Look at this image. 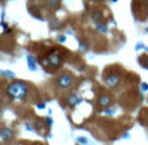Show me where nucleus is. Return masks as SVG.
I'll return each mask as SVG.
<instances>
[{
  "label": "nucleus",
  "instance_id": "nucleus-17",
  "mask_svg": "<svg viewBox=\"0 0 148 145\" xmlns=\"http://www.w3.org/2000/svg\"><path fill=\"white\" fill-rule=\"evenodd\" d=\"M59 42H65V36H60V38H59Z\"/></svg>",
  "mask_w": 148,
  "mask_h": 145
},
{
  "label": "nucleus",
  "instance_id": "nucleus-1",
  "mask_svg": "<svg viewBox=\"0 0 148 145\" xmlns=\"http://www.w3.org/2000/svg\"><path fill=\"white\" fill-rule=\"evenodd\" d=\"M7 92L13 99L22 100L27 95V86L25 83H22V82H16V83H12L8 86Z\"/></svg>",
  "mask_w": 148,
  "mask_h": 145
},
{
  "label": "nucleus",
  "instance_id": "nucleus-3",
  "mask_svg": "<svg viewBox=\"0 0 148 145\" xmlns=\"http://www.w3.org/2000/svg\"><path fill=\"white\" fill-rule=\"evenodd\" d=\"M120 80H121L120 75H117V74H112V75L107 76L104 82H105V84H107V87L112 88V87H116V86H117V84L120 83Z\"/></svg>",
  "mask_w": 148,
  "mask_h": 145
},
{
  "label": "nucleus",
  "instance_id": "nucleus-14",
  "mask_svg": "<svg viewBox=\"0 0 148 145\" xmlns=\"http://www.w3.org/2000/svg\"><path fill=\"white\" fill-rule=\"evenodd\" d=\"M38 108L39 109H44V108H46V104H44V102H40V104L38 105Z\"/></svg>",
  "mask_w": 148,
  "mask_h": 145
},
{
  "label": "nucleus",
  "instance_id": "nucleus-11",
  "mask_svg": "<svg viewBox=\"0 0 148 145\" xmlns=\"http://www.w3.org/2000/svg\"><path fill=\"white\" fill-rule=\"evenodd\" d=\"M96 30H99V31H103V33H105V31H108V29H107V26H104V25H97L96 26Z\"/></svg>",
  "mask_w": 148,
  "mask_h": 145
},
{
  "label": "nucleus",
  "instance_id": "nucleus-2",
  "mask_svg": "<svg viewBox=\"0 0 148 145\" xmlns=\"http://www.w3.org/2000/svg\"><path fill=\"white\" fill-rule=\"evenodd\" d=\"M57 86H59L61 89H69L70 87L73 86V78L70 75H68V74H64V75H61L59 78Z\"/></svg>",
  "mask_w": 148,
  "mask_h": 145
},
{
  "label": "nucleus",
  "instance_id": "nucleus-10",
  "mask_svg": "<svg viewBox=\"0 0 148 145\" xmlns=\"http://www.w3.org/2000/svg\"><path fill=\"white\" fill-rule=\"evenodd\" d=\"M27 61H29V69L35 70V61H34V57L33 56H27Z\"/></svg>",
  "mask_w": 148,
  "mask_h": 145
},
{
  "label": "nucleus",
  "instance_id": "nucleus-16",
  "mask_svg": "<svg viewBox=\"0 0 148 145\" xmlns=\"http://www.w3.org/2000/svg\"><path fill=\"white\" fill-rule=\"evenodd\" d=\"M143 89L146 91V89H148V84L147 83H143Z\"/></svg>",
  "mask_w": 148,
  "mask_h": 145
},
{
  "label": "nucleus",
  "instance_id": "nucleus-18",
  "mask_svg": "<svg viewBox=\"0 0 148 145\" xmlns=\"http://www.w3.org/2000/svg\"><path fill=\"white\" fill-rule=\"evenodd\" d=\"M144 67H148V59H147V61H146V65H144Z\"/></svg>",
  "mask_w": 148,
  "mask_h": 145
},
{
  "label": "nucleus",
  "instance_id": "nucleus-6",
  "mask_svg": "<svg viewBox=\"0 0 148 145\" xmlns=\"http://www.w3.org/2000/svg\"><path fill=\"white\" fill-rule=\"evenodd\" d=\"M48 61H49V64L53 65V66H59L60 62H61V57H60V54H57L56 52H55V53L49 54Z\"/></svg>",
  "mask_w": 148,
  "mask_h": 145
},
{
  "label": "nucleus",
  "instance_id": "nucleus-8",
  "mask_svg": "<svg viewBox=\"0 0 148 145\" xmlns=\"http://www.w3.org/2000/svg\"><path fill=\"white\" fill-rule=\"evenodd\" d=\"M92 20H94L96 23H100L103 21V13L100 12V10L94 12V13H92Z\"/></svg>",
  "mask_w": 148,
  "mask_h": 145
},
{
  "label": "nucleus",
  "instance_id": "nucleus-5",
  "mask_svg": "<svg viewBox=\"0 0 148 145\" xmlns=\"http://www.w3.org/2000/svg\"><path fill=\"white\" fill-rule=\"evenodd\" d=\"M110 104H112V99H110V96H108V95H103V96H100V99H99V106L100 108H107V106H109Z\"/></svg>",
  "mask_w": 148,
  "mask_h": 145
},
{
  "label": "nucleus",
  "instance_id": "nucleus-9",
  "mask_svg": "<svg viewBox=\"0 0 148 145\" xmlns=\"http://www.w3.org/2000/svg\"><path fill=\"white\" fill-rule=\"evenodd\" d=\"M47 5L49 9H57L60 5V0H47Z\"/></svg>",
  "mask_w": 148,
  "mask_h": 145
},
{
  "label": "nucleus",
  "instance_id": "nucleus-13",
  "mask_svg": "<svg viewBox=\"0 0 148 145\" xmlns=\"http://www.w3.org/2000/svg\"><path fill=\"white\" fill-rule=\"evenodd\" d=\"M46 122L48 123V126H52V119H51L49 117H47V118H46Z\"/></svg>",
  "mask_w": 148,
  "mask_h": 145
},
{
  "label": "nucleus",
  "instance_id": "nucleus-4",
  "mask_svg": "<svg viewBox=\"0 0 148 145\" xmlns=\"http://www.w3.org/2000/svg\"><path fill=\"white\" fill-rule=\"evenodd\" d=\"M13 136H14V132H13L12 128L4 127V128H1V130H0V138H1V140H4V141L12 140Z\"/></svg>",
  "mask_w": 148,
  "mask_h": 145
},
{
  "label": "nucleus",
  "instance_id": "nucleus-7",
  "mask_svg": "<svg viewBox=\"0 0 148 145\" xmlns=\"http://www.w3.org/2000/svg\"><path fill=\"white\" fill-rule=\"evenodd\" d=\"M81 101H82V97H79L78 95H70V96L68 97V102H69L70 106H75V105H78Z\"/></svg>",
  "mask_w": 148,
  "mask_h": 145
},
{
  "label": "nucleus",
  "instance_id": "nucleus-15",
  "mask_svg": "<svg viewBox=\"0 0 148 145\" xmlns=\"http://www.w3.org/2000/svg\"><path fill=\"white\" fill-rule=\"evenodd\" d=\"M78 141H79V143H82V144H86L87 143L86 139H84V140H83V139H78Z\"/></svg>",
  "mask_w": 148,
  "mask_h": 145
},
{
  "label": "nucleus",
  "instance_id": "nucleus-12",
  "mask_svg": "<svg viewBox=\"0 0 148 145\" xmlns=\"http://www.w3.org/2000/svg\"><path fill=\"white\" fill-rule=\"evenodd\" d=\"M1 73H3V74H7L5 76H8V78H13V76L16 75V74L13 73V71H1Z\"/></svg>",
  "mask_w": 148,
  "mask_h": 145
},
{
  "label": "nucleus",
  "instance_id": "nucleus-19",
  "mask_svg": "<svg viewBox=\"0 0 148 145\" xmlns=\"http://www.w3.org/2000/svg\"><path fill=\"white\" fill-rule=\"evenodd\" d=\"M94 1H96V3H100V1H104V0H94Z\"/></svg>",
  "mask_w": 148,
  "mask_h": 145
},
{
  "label": "nucleus",
  "instance_id": "nucleus-20",
  "mask_svg": "<svg viewBox=\"0 0 148 145\" xmlns=\"http://www.w3.org/2000/svg\"><path fill=\"white\" fill-rule=\"evenodd\" d=\"M1 104H3V101H1V99H0V106H1Z\"/></svg>",
  "mask_w": 148,
  "mask_h": 145
},
{
  "label": "nucleus",
  "instance_id": "nucleus-21",
  "mask_svg": "<svg viewBox=\"0 0 148 145\" xmlns=\"http://www.w3.org/2000/svg\"><path fill=\"white\" fill-rule=\"evenodd\" d=\"M112 1H113V3H114V1H117V0H112Z\"/></svg>",
  "mask_w": 148,
  "mask_h": 145
}]
</instances>
